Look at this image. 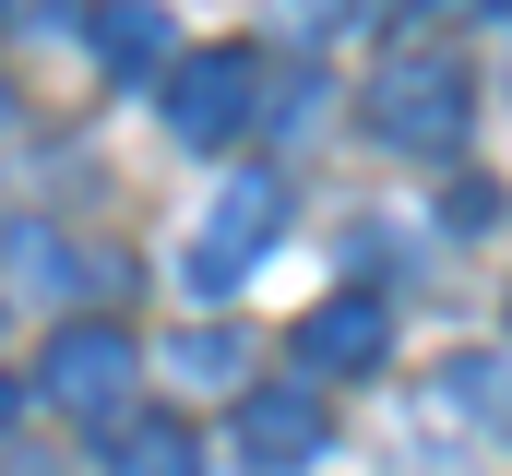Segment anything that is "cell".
<instances>
[{
	"label": "cell",
	"instance_id": "obj_12",
	"mask_svg": "<svg viewBox=\"0 0 512 476\" xmlns=\"http://www.w3.org/2000/svg\"><path fill=\"white\" fill-rule=\"evenodd\" d=\"M0 429H12V381H0Z\"/></svg>",
	"mask_w": 512,
	"mask_h": 476
},
{
	"label": "cell",
	"instance_id": "obj_8",
	"mask_svg": "<svg viewBox=\"0 0 512 476\" xmlns=\"http://www.w3.org/2000/svg\"><path fill=\"white\" fill-rule=\"evenodd\" d=\"M382 346H393L382 298H322L298 322V369H382Z\"/></svg>",
	"mask_w": 512,
	"mask_h": 476
},
{
	"label": "cell",
	"instance_id": "obj_2",
	"mask_svg": "<svg viewBox=\"0 0 512 476\" xmlns=\"http://www.w3.org/2000/svg\"><path fill=\"white\" fill-rule=\"evenodd\" d=\"M167 143H191V155H215V143H239L262 108V60L251 48H179L167 60Z\"/></svg>",
	"mask_w": 512,
	"mask_h": 476
},
{
	"label": "cell",
	"instance_id": "obj_1",
	"mask_svg": "<svg viewBox=\"0 0 512 476\" xmlns=\"http://www.w3.org/2000/svg\"><path fill=\"white\" fill-rule=\"evenodd\" d=\"M465 108H477L465 48H393L382 72L358 84V119H370V143H393V155H453L465 143Z\"/></svg>",
	"mask_w": 512,
	"mask_h": 476
},
{
	"label": "cell",
	"instance_id": "obj_5",
	"mask_svg": "<svg viewBox=\"0 0 512 476\" xmlns=\"http://www.w3.org/2000/svg\"><path fill=\"white\" fill-rule=\"evenodd\" d=\"M322 453H334V429H322L310 393H251L239 405V465L251 476H310Z\"/></svg>",
	"mask_w": 512,
	"mask_h": 476
},
{
	"label": "cell",
	"instance_id": "obj_7",
	"mask_svg": "<svg viewBox=\"0 0 512 476\" xmlns=\"http://www.w3.org/2000/svg\"><path fill=\"white\" fill-rule=\"evenodd\" d=\"M0 274H12L24 298H60V310H72L84 286H108V262H96V250H72L60 227H12V238H0Z\"/></svg>",
	"mask_w": 512,
	"mask_h": 476
},
{
	"label": "cell",
	"instance_id": "obj_6",
	"mask_svg": "<svg viewBox=\"0 0 512 476\" xmlns=\"http://www.w3.org/2000/svg\"><path fill=\"white\" fill-rule=\"evenodd\" d=\"M84 36H96V60H108L120 84H167V60H179L167 0H96V12H84Z\"/></svg>",
	"mask_w": 512,
	"mask_h": 476
},
{
	"label": "cell",
	"instance_id": "obj_11",
	"mask_svg": "<svg viewBox=\"0 0 512 476\" xmlns=\"http://www.w3.org/2000/svg\"><path fill=\"white\" fill-rule=\"evenodd\" d=\"M346 12H370V24H393V12H405V0H346Z\"/></svg>",
	"mask_w": 512,
	"mask_h": 476
},
{
	"label": "cell",
	"instance_id": "obj_9",
	"mask_svg": "<svg viewBox=\"0 0 512 476\" xmlns=\"http://www.w3.org/2000/svg\"><path fill=\"white\" fill-rule=\"evenodd\" d=\"M108 441V476H203V441L179 429V417H120V429H96Z\"/></svg>",
	"mask_w": 512,
	"mask_h": 476
},
{
	"label": "cell",
	"instance_id": "obj_13",
	"mask_svg": "<svg viewBox=\"0 0 512 476\" xmlns=\"http://www.w3.org/2000/svg\"><path fill=\"white\" fill-rule=\"evenodd\" d=\"M0 119H12V96H0Z\"/></svg>",
	"mask_w": 512,
	"mask_h": 476
},
{
	"label": "cell",
	"instance_id": "obj_4",
	"mask_svg": "<svg viewBox=\"0 0 512 476\" xmlns=\"http://www.w3.org/2000/svg\"><path fill=\"white\" fill-rule=\"evenodd\" d=\"M274 238H286V179H274V167H239V179L203 203V227H191V262H179V274H191L203 298H227Z\"/></svg>",
	"mask_w": 512,
	"mask_h": 476
},
{
	"label": "cell",
	"instance_id": "obj_3",
	"mask_svg": "<svg viewBox=\"0 0 512 476\" xmlns=\"http://www.w3.org/2000/svg\"><path fill=\"white\" fill-rule=\"evenodd\" d=\"M131 393H143V346H131L120 322H60L48 334V405L72 429H120Z\"/></svg>",
	"mask_w": 512,
	"mask_h": 476
},
{
	"label": "cell",
	"instance_id": "obj_10",
	"mask_svg": "<svg viewBox=\"0 0 512 476\" xmlns=\"http://www.w3.org/2000/svg\"><path fill=\"white\" fill-rule=\"evenodd\" d=\"M441 405H465L489 441H512V357H453L441 369Z\"/></svg>",
	"mask_w": 512,
	"mask_h": 476
}]
</instances>
